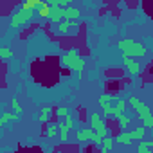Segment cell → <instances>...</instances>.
Wrapping results in <instances>:
<instances>
[{
  "instance_id": "obj_1",
  "label": "cell",
  "mask_w": 153,
  "mask_h": 153,
  "mask_svg": "<svg viewBox=\"0 0 153 153\" xmlns=\"http://www.w3.org/2000/svg\"><path fill=\"white\" fill-rule=\"evenodd\" d=\"M61 63H63V67H67V68H70V70H74V72H83V68H85V58L81 56V52L78 51V49H70V51H67L65 54H63V58H61Z\"/></svg>"
},
{
  "instance_id": "obj_2",
  "label": "cell",
  "mask_w": 153,
  "mask_h": 153,
  "mask_svg": "<svg viewBox=\"0 0 153 153\" xmlns=\"http://www.w3.org/2000/svg\"><path fill=\"white\" fill-rule=\"evenodd\" d=\"M117 49L123 52V56H137V58H142L146 54V47L135 40H130V38H123L117 42Z\"/></svg>"
},
{
  "instance_id": "obj_3",
  "label": "cell",
  "mask_w": 153,
  "mask_h": 153,
  "mask_svg": "<svg viewBox=\"0 0 153 153\" xmlns=\"http://www.w3.org/2000/svg\"><path fill=\"white\" fill-rule=\"evenodd\" d=\"M88 128H90L94 133H97L101 139H105V137L108 135V126L105 124L103 117H101L97 112H90V114H88Z\"/></svg>"
},
{
  "instance_id": "obj_4",
  "label": "cell",
  "mask_w": 153,
  "mask_h": 153,
  "mask_svg": "<svg viewBox=\"0 0 153 153\" xmlns=\"http://www.w3.org/2000/svg\"><path fill=\"white\" fill-rule=\"evenodd\" d=\"M34 15H36V11H27V9L18 7V9L13 13V16H11V27H13V29H18V27H22V25H25L27 22H31V20L34 18Z\"/></svg>"
},
{
  "instance_id": "obj_5",
  "label": "cell",
  "mask_w": 153,
  "mask_h": 153,
  "mask_svg": "<svg viewBox=\"0 0 153 153\" xmlns=\"http://www.w3.org/2000/svg\"><path fill=\"white\" fill-rule=\"evenodd\" d=\"M126 106H128L126 99H124V97H119L115 106H112V105H106V106H103V115H106L108 119H110V117H115V119H117L121 114H124Z\"/></svg>"
},
{
  "instance_id": "obj_6",
  "label": "cell",
  "mask_w": 153,
  "mask_h": 153,
  "mask_svg": "<svg viewBox=\"0 0 153 153\" xmlns=\"http://www.w3.org/2000/svg\"><path fill=\"white\" fill-rule=\"evenodd\" d=\"M126 103L133 108L135 114H139V117H142V115H149V114H151V108H149L144 101H140L139 97H135V96H130V97L126 99Z\"/></svg>"
},
{
  "instance_id": "obj_7",
  "label": "cell",
  "mask_w": 153,
  "mask_h": 153,
  "mask_svg": "<svg viewBox=\"0 0 153 153\" xmlns=\"http://www.w3.org/2000/svg\"><path fill=\"white\" fill-rule=\"evenodd\" d=\"M76 29H78V24L76 22H70V20H61L58 25H56V33L65 36V34H74Z\"/></svg>"
},
{
  "instance_id": "obj_8",
  "label": "cell",
  "mask_w": 153,
  "mask_h": 153,
  "mask_svg": "<svg viewBox=\"0 0 153 153\" xmlns=\"http://www.w3.org/2000/svg\"><path fill=\"white\" fill-rule=\"evenodd\" d=\"M123 65L128 68V74L130 76H139L140 74V65H139V61H135V59H131V58H128V56H123Z\"/></svg>"
},
{
  "instance_id": "obj_9",
  "label": "cell",
  "mask_w": 153,
  "mask_h": 153,
  "mask_svg": "<svg viewBox=\"0 0 153 153\" xmlns=\"http://www.w3.org/2000/svg\"><path fill=\"white\" fill-rule=\"evenodd\" d=\"M51 117H52V106H49V105H43V106H42V112H40V115H36L34 119H36L40 124H47V123H51Z\"/></svg>"
},
{
  "instance_id": "obj_10",
  "label": "cell",
  "mask_w": 153,
  "mask_h": 153,
  "mask_svg": "<svg viewBox=\"0 0 153 153\" xmlns=\"http://www.w3.org/2000/svg\"><path fill=\"white\" fill-rule=\"evenodd\" d=\"M63 9L65 7H51V11H49V16H47V20L51 22V24H54V25H58L61 20H63Z\"/></svg>"
},
{
  "instance_id": "obj_11",
  "label": "cell",
  "mask_w": 153,
  "mask_h": 153,
  "mask_svg": "<svg viewBox=\"0 0 153 153\" xmlns=\"http://www.w3.org/2000/svg\"><path fill=\"white\" fill-rule=\"evenodd\" d=\"M81 16V11L78 9V7H72V6H68V7H65L63 9V20H70V22H76Z\"/></svg>"
},
{
  "instance_id": "obj_12",
  "label": "cell",
  "mask_w": 153,
  "mask_h": 153,
  "mask_svg": "<svg viewBox=\"0 0 153 153\" xmlns=\"http://www.w3.org/2000/svg\"><path fill=\"white\" fill-rule=\"evenodd\" d=\"M76 137H78V140L85 142V140H94L96 133H94V131H92L90 128H83V130H79L78 133H76Z\"/></svg>"
},
{
  "instance_id": "obj_13",
  "label": "cell",
  "mask_w": 153,
  "mask_h": 153,
  "mask_svg": "<svg viewBox=\"0 0 153 153\" xmlns=\"http://www.w3.org/2000/svg\"><path fill=\"white\" fill-rule=\"evenodd\" d=\"M20 117L16 115V114H13V112H4L2 115H0V128H4L7 123H11V121H18Z\"/></svg>"
},
{
  "instance_id": "obj_14",
  "label": "cell",
  "mask_w": 153,
  "mask_h": 153,
  "mask_svg": "<svg viewBox=\"0 0 153 153\" xmlns=\"http://www.w3.org/2000/svg\"><path fill=\"white\" fill-rule=\"evenodd\" d=\"M130 123H131V117H130V115H126V114H121V115L117 117V124H119L121 131H126V130H128V126H130Z\"/></svg>"
},
{
  "instance_id": "obj_15",
  "label": "cell",
  "mask_w": 153,
  "mask_h": 153,
  "mask_svg": "<svg viewBox=\"0 0 153 153\" xmlns=\"http://www.w3.org/2000/svg\"><path fill=\"white\" fill-rule=\"evenodd\" d=\"M114 142H117V144H131V137H130L128 131H119L114 137Z\"/></svg>"
},
{
  "instance_id": "obj_16",
  "label": "cell",
  "mask_w": 153,
  "mask_h": 153,
  "mask_svg": "<svg viewBox=\"0 0 153 153\" xmlns=\"http://www.w3.org/2000/svg\"><path fill=\"white\" fill-rule=\"evenodd\" d=\"M42 4H43L42 0H27V2H24L20 7H22V9H27V11H36Z\"/></svg>"
},
{
  "instance_id": "obj_17",
  "label": "cell",
  "mask_w": 153,
  "mask_h": 153,
  "mask_svg": "<svg viewBox=\"0 0 153 153\" xmlns=\"http://www.w3.org/2000/svg\"><path fill=\"white\" fill-rule=\"evenodd\" d=\"M119 97L117 96H112V94H103V96H99V99H97V103L101 105V108L103 106H106V105H110L112 101H117Z\"/></svg>"
},
{
  "instance_id": "obj_18",
  "label": "cell",
  "mask_w": 153,
  "mask_h": 153,
  "mask_svg": "<svg viewBox=\"0 0 153 153\" xmlns=\"http://www.w3.org/2000/svg\"><path fill=\"white\" fill-rule=\"evenodd\" d=\"M45 135L51 137V139L56 137V135H58V123H52V121L47 123V124H45Z\"/></svg>"
},
{
  "instance_id": "obj_19",
  "label": "cell",
  "mask_w": 153,
  "mask_h": 153,
  "mask_svg": "<svg viewBox=\"0 0 153 153\" xmlns=\"http://www.w3.org/2000/svg\"><path fill=\"white\" fill-rule=\"evenodd\" d=\"M146 131H148V130H144V128L140 126V128H135L133 131H128V133H130L131 140H142V139L146 137Z\"/></svg>"
},
{
  "instance_id": "obj_20",
  "label": "cell",
  "mask_w": 153,
  "mask_h": 153,
  "mask_svg": "<svg viewBox=\"0 0 153 153\" xmlns=\"http://www.w3.org/2000/svg\"><path fill=\"white\" fill-rule=\"evenodd\" d=\"M151 146H153V140H139L137 153H153L151 151Z\"/></svg>"
},
{
  "instance_id": "obj_21",
  "label": "cell",
  "mask_w": 153,
  "mask_h": 153,
  "mask_svg": "<svg viewBox=\"0 0 153 153\" xmlns=\"http://www.w3.org/2000/svg\"><path fill=\"white\" fill-rule=\"evenodd\" d=\"M68 131H70V130H68L63 123H58V135H59V140H61V142H67Z\"/></svg>"
},
{
  "instance_id": "obj_22",
  "label": "cell",
  "mask_w": 153,
  "mask_h": 153,
  "mask_svg": "<svg viewBox=\"0 0 153 153\" xmlns=\"http://www.w3.org/2000/svg\"><path fill=\"white\" fill-rule=\"evenodd\" d=\"M140 121H142V128L144 130H151L153 128V115L149 114V115H142V117H139Z\"/></svg>"
},
{
  "instance_id": "obj_23",
  "label": "cell",
  "mask_w": 153,
  "mask_h": 153,
  "mask_svg": "<svg viewBox=\"0 0 153 153\" xmlns=\"http://www.w3.org/2000/svg\"><path fill=\"white\" fill-rule=\"evenodd\" d=\"M49 11H51V7H49V4L47 2H43L38 9H36V15H40L42 18H47L49 16Z\"/></svg>"
},
{
  "instance_id": "obj_24",
  "label": "cell",
  "mask_w": 153,
  "mask_h": 153,
  "mask_svg": "<svg viewBox=\"0 0 153 153\" xmlns=\"http://www.w3.org/2000/svg\"><path fill=\"white\" fill-rule=\"evenodd\" d=\"M13 56H15V52L9 47H0V58L2 59H11Z\"/></svg>"
},
{
  "instance_id": "obj_25",
  "label": "cell",
  "mask_w": 153,
  "mask_h": 153,
  "mask_svg": "<svg viewBox=\"0 0 153 153\" xmlns=\"http://www.w3.org/2000/svg\"><path fill=\"white\" fill-rule=\"evenodd\" d=\"M11 106H13V114H16L18 117L24 114V108H22V105L18 103V99H11Z\"/></svg>"
},
{
  "instance_id": "obj_26",
  "label": "cell",
  "mask_w": 153,
  "mask_h": 153,
  "mask_svg": "<svg viewBox=\"0 0 153 153\" xmlns=\"http://www.w3.org/2000/svg\"><path fill=\"white\" fill-rule=\"evenodd\" d=\"M68 114H70V112H68V108H65V106H58V108H56V115L61 117V119H63L65 115H68Z\"/></svg>"
}]
</instances>
